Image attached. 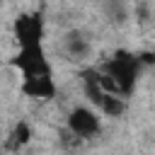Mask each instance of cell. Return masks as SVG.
Returning <instances> with one entry per match:
<instances>
[{"label": "cell", "mask_w": 155, "mask_h": 155, "mask_svg": "<svg viewBox=\"0 0 155 155\" xmlns=\"http://www.w3.org/2000/svg\"><path fill=\"white\" fill-rule=\"evenodd\" d=\"M138 68H140L138 56L131 53V51H124V48H121V51H116V53L102 65V73L116 85V92H119L121 97H126V94H131L133 87H136Z\"/></svg>", "instance_id": "1"}, {"label": "cell", "mask_w": 155, "mask_h": 155, "mask_svg": "<svg viewBox=\"0 0 155 155\" xmlns=\"http://www.w3.org/2000/svg\"><path fill=\"white\" fill-rule=\"evenodd\" d=\"M10 65L17 68L22 73V78H41V75H53L51 70V61L44 51L41 44H34V46H22L12 58H10Z\"/></svg>", "instance_id": "2"}, {"label": "cell", "mask_w": 155, "mask_h": 155, "mask_svg": "<svg viewBox=\"0 0 155 155\" xmlns=\"http://www.w3.org/2000/svg\"><path fill=\"white\" fill-rule=\"evenodd\" d=\"M12 34H15V41L19 44V48L41 44V39H44V15L41 12L17 15V19L12 22Z\"/></svg>", "instance_id": "3"}, {"label": "cell", "mask_w": 155, "mask_h": 155, "mask_svg": "<svg viewBox=\"0 0 155 155\" xmlns=\"http://www.w3.org/2000/svg\"><path fill=\"white\" fill-rule=\"evenodd\" d=\"M68 131L75 138H94L102 131V121L94 109L90 107H75L68 114Z\"/></svg>", "instance_id": "4"}, {"label": "cell", "mask_w": 155, "mask_h": 155, "mask_svg": "<svg viewBox=\"0 0 155 155\" xmlns=\"http://www.w3.org/2000/svg\"><path fill=\"white\" fill-rule=\"evenodd\" d=\"M22 94L31 97V99H53L58 87L53 82V75H41V78H22V85H19Z\"/></svg>", "instance_id": "5"}, {"label": "cell", "mask_w": 155, "mask_h": 155, "mask_svg": "<svg viewBox=\"0 0 155 155\" xmlns=\"http://www.w3.org/2000/svg\"><path fill=\"white\" fill-rule=\"evenodd\" d=\"M63 48H65V53H68L73 61H80V58H85V56L90 53V41H87V36H85L80 29H73V31L65 34Z\"/></svg>", "instance_id": "6"}, {"label": "cell", "mask_w": 155, "mask_h": 155, "mask_svg": "<svg viewBox=\"0 0 155 155\" xmlns=\"http://www.w3.org/2000/svg\"><path fill=\"white\" fill-rule=\"evenodd\" d=\"M29 140H31V128H29V124H27V121H17L15 128L10 131L7 148H10V150H19V148H24Z\"/></svg>", "instance_id": "7"}, {"label": "cell", "mask_w": 155, "mask_h": 155, "mask_svg": "<svg viewBox=\"0 0 155 155\" xmlns=\"http://www.w3.org/2000/svg\"><path fill=\"white\" fill-rule=\"evenodd\" d=\"M99 111H102L104 116H121V114L126 111V102H124V97L107 92L104 99H102V104H99Z\"/></svg>", "instance_id": "8"}, {"label": "cell", "mask_w": 155, "mask_h": 155, "mask_svg": "<svg viewBox=\"0 0 155 155\" xmlns=\"http://www.w3.org/2000/svg\"><path fill=\"white\" fill-rule=\"evenodd\" d=\"M107 12H109L111 22H124V19H126L124 0H107Z\"/></svg>", "instance_id": "9"}, {"label": "cell", "mask_w": 155, "mask_h": 155, "mask_svg": "<svg viewBox=\"0 0 155 155\" xmlns=\"http://www.w3.org/2000/svg\"><path fill=\"white\" fill-rule=\"evenodd\" d=\"M138 56V63L140 65H153L155 63V53L153 51H143V53H136Z\"/></svg>", "instance_id": "10"}]
</instances>
